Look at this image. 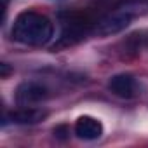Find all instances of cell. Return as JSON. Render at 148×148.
I'll return each mask as SVG.
<instances>
[{
    "mask_svg": "<svg viewBox=\"0 0 148 148\" xmlns=\"http://www.w3.org/2000/svg\"><path fill=\"white\" fill-rule=\"evenodd\" d=\"M54 33L51 19L35 11L21 12L12 25L11 35L16 42L25 45H45Z\"/></svg>",
    "mask_w": 148,
    "mask_h": 148,
    "instance_id": "cell-1",
    "label": "cell"
},
{
    "mask_svg": "<svg viewBox=\"0 0 148 148\" xmlns=\"http://www.w3.org/2000/svg\"><path fill=\"white\" fill-rule=\"evenodd\" d=\"M132 12L129 11H115L112 14H108L106 18H103L96 28H94V33L99 35V37H108V35H115V33H120L122 30H125L131 23H132Z\"/></svg>",
    "mask_w": 148,
    "mask_h": 148,
    "instance_id": "cell-2",
    "label": "cell"
},
{
    "mask_svg": "<svg viewBox=\"0 0 148 148\" xmlns=\"http://www.w3.org/2000/svg\"><path fill=\"white\" fill-rule=\"evenodd\" d=\"M49 98V89L42 86L40 82H23L16 89V101L21 106H30V105H38Z\"/></svg>",
    "mask_w": 148,
    "mask_h": 148,
    "instance_id": "cell-3",
    "label": "cell"
},
{
    "mask_svg": "<svg viewBox=\"0 0 148 148\" xmlns=\"http://www.w3.org/2000/svg\"><path fill=\"white\" fill-rule=\"evenodd\" d=\"M47 117V112L42 108H32V106H25L19 110H14L11 113H4V122L2 125H5L7 122L12 124H21V125H32V124H38Z\"/></svg>",
    "mask_w": 148,
    "mask_h": 148,
    "instance_id": "cell-4",
    "label": "cell"
},
{
    "mask_svg": "<svg viewBox=\"0 0 148 148\" xmlns=\"http://www.w3.org/2000/svg\"><path fill=\"white\" fill-rule=\"evenodd\" d=\"M108 89L112 94L124 98V99H129V98L136 96L138 84H136V79L132 75H129V73H119V75H113L108 80Z\"/></svg>",
    "mask_w": 148,
    "mask_h": 148,
    "instance_id": "cell-5",
    "label": "cell"
},
{
    "mask_svg": "<svg viewBox=\"0 0 148 148\" xmlns=\"http://www.w3.org/2000/svg\"><path fill=\"white\" fill-rule=\"evenodd\" d=\"M75 134H77V138H80L84 141L99 139L101 134H103V124L94 117L82 115L75 122Z\"/></svg>",
    "mask_w": 148,
    "mask_h": 148,
    "instance_id": "cell-6",
    "label": "cell"
},
{
    "mask_svg": "<svg viewBox=\"0 0 148 148\" xmlns=\"http://www.w3.org/2000/svg\"><path fill=\"white\" fill-rule=\"evenodd\" d=\"M66 134H68V127H66V125H58V127L54 129V136L59 138V139H64Z\"/></svg>",
    "mask_w": 148,
    "mask_h": 148,
    "instance_id": "cell-7",
    "label": "cell"
},
{
    "mask_svg": "<svg viewBox=\"0 0 148 148\" xmlns=\"http://www.w3.org/2000/svg\"><path fill=\"white\" fill-rule=\"evenodd\" d=\"M11 71H12V68L7 63H0V77L2 79H7L11 75Z\"/></svg>",
    "mask_w": 148,
    "mask_h": 148,
    "instance_id": "cell-8",
    "label": "cell"
}]
</instances>
